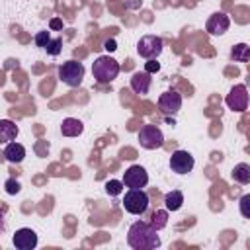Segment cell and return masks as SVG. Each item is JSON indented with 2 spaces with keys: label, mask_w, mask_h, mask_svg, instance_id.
Masks as SVG:
<instances>
[{
  "label": "cell",
  "mask_w": 250,
  "mask_h": 250,
  "mask_svg": "<svg viewBox=\"0 0 250 250\" xmlns=\"http://www.w3.org/2000/svg\"><path fill=\"white\" fill-rule=\"evenodd\" d=\"M158 70H160V62H158L156 59H148V61L145 62V72L154 74V72H158Z\"/></svg>",
  "instance_id": "cell-25"
},
{
  "label": "cell",
  "mask_w": 250,
  "mask_h": 250,
  "mask_svg": "<svg viewBox=\"0 0 250 250\" xmlns=\"http://www.w3.org/2000/svg\"><path fill=\"white\" fill-rule=\"evenodd\" d=\"M33 41H35V45H37L39 49H45L47 43L51 41V33H49V31H37L35 37H33Z\"/></svg>",
  "instance_id": "cell-23"
},
{
  "label": "cell",
  "mask_w": 250,
  "mask_h": 250,
  "mask_svg": "<svg viewBox=\"0 0 250 250\" xmlns=\"http://www.w3.org/2000/svg\"><path fill=\"white\" fill-rule=\"evenodd\" d=\"M61 49H62V39H61V37H51V41H49L47 47H45V51H47L51 57H57V55L61 53Z\"/></svg>",
  "instance_id": "cell-21"
},
{
  "label": "cell",
  "mask_w": 250,
  "mask_h": 250,
  "mask_svg": "<svg viewBox=\"0 0 250 250\" xmlns=\"http://www.w3.org/2000/svg\"><path fill=\"white\" fill-rule=\"evenodd\" d=\"M4 230V217H2V213H0V232Z\"/></svg>",
  "instance_id": "cell-29"
},
{
  "label": "cell",
  "mask_w": 250,
  "mask_h": 250,
  "mask_svg": "<svg viewBox=\"0 0 250 250\" xmlns=\"http://www.w3.org/2000/svg\"><path fill=\"white\" fill-rule=\"evenodd\" d=\"M123 207L131 215H143L148 207V193L145 189H129L123 197Z\"/></svg>",
  "instance_id": "cell-4"
},
{
  "label": "cell",
  "mask_w": 250,
  "mask_h": 250,
  "mask_svg": "<svg viewBox=\"0 0 250 250\" xmlns=\"http://www.w3.org/2000/svg\"><path fill=\"white\" fill-rule=\"evenodd\" d=\"M12 244L18 250H33L37 246V234L31 229H20L12 236Z\"/></svg>",
  "instance_id": "cell-12"
},
{
  "label": "cell",
  "mask_w": 250,
  "mask_h": 250,
  "mask_svg": "<svg viewBox=\"0 0 250 250\" xmlns=\"http://www.w3.org/2000/svg\"><path fill=\"white\" fill-rule=\"evenodd\" d=\"M49 27H51L53 31H57V29H62V20H59V18H53V20L49 21Z\"/></svg>",
  "instance_id": "cell-28"
},
{
  "label": "cell",
  "mask_w": 250,
  "mask_h": 250,
  "mask_svg": "<svg viewBox=\"0 0 250 250\" xmlns=\"http://www.w3.org/2000/svg\"><path fill=\"white\" fill-rule=\"evenodd\" d=\"M162 49H164V43L156 35H143L139 39V43H137V53L143 59H146V61L148 59H158L160 53H162Z\"/></svg>",
  "instance_id": "cell-5"
},
{
  "label": "cell",
  "mask_w": 250,
  "mask_h": 250,
  "mask_svg": "<svg viewBox=\"0 0 250 250\" xmlns=\"http://www.w3.org/2000/svg\"><path fill=\"white\" fill-rule=\"evenodd\" d=\"M193 164H195V160H193V156L188 150H176L170 156V168H172V172H176L180 176L191 172L193 170Z\"/></svg>",
  "instance_id": "cell-10"
},
{
  "label": "cell",
  "mask_w": 250,
  "mask_h": 250,
  "mask_svg": "<svg viewBox=\"0 0 250 250\" xmlns=\"http://www.w3.org/2000/svg\"><path fill=\"white\" fill-rule=\"evenodd\" d=\"M139 143L143 148L154 150L164 145V135L156 125H143L139 131Z\"/></svg>",
  "instance_id": "cell-7"
},
{
  "label": "cell",
  "mask_w": 250,
  "mask_h": 250,
  "mask_svg": "<svg viewBox=\"0 0 250 250\" xmlns=\"http://www.w3.org/2000/svg\"><path fill=\"white\" fill-rule=\"evenodd\" d=\"M150 84H152V78H150V74L145 72V70H143V72H135V74L131 76V90H133L135 94H139V96L148 94Z\"/></svg>",
  "instance_id": "cell-13"
},
{
  "label": "cell",
  "mask_w": 250,
  "mask_h": 250,
  "mask_svg": "<svg viewBox=\"0 0 250 250\" xmlns=\"http://www.w3.org/2000/svg\"><path fill=\"white\" fill-rule=\"evenodd\" d=\"M123 182H119V180H109V182H105V191L109 193V195H121L123 193Z\"/></svg>",
  "instance_id": "cell-22"
},
{
  "label": "cell",
  "mask_w": 250,
  "mask_h": 250,
  "mask_svg": "<svg viewBox=\"0 0 250 250\" xmlns=\"http://www.w3.org/2000/svg\"><path fill=\"white\" fill-rule=\"evenodd\" d=\"M4 188H6V193H10V195H16V193H20V191H21V186H20V182H18V180H14V178L6 180Z\"/></svg>",
  "instance_id": "cell-24"
},
{
  "label": "cell",
  "mask_w": 250,
  "mask_h": 250,
  "mask_svg": "<svg viewBox=\"0 0 250 250\" xmlns=\"http://www.w3.org/2000/svg\"><path fill=\"white\" fill-rule=\"evenodd\" d=\"M230 176H232V180H234V182H238V184H244V186H246V184L250 182V164H246V162L236 164V166L232 168Z\"/></svg>",
  "instance_id": "cell-18"
},
{
  "label": "cell",
  "mask_w": 250,
  "mask_h": 250,
  "mask_svg": "<svg viewBox=\"0 0 250 250\" xmlns=\"http://www.w3.org/2000/svg\"><path fill=\"white\" fill-rule=\"evenodd\" d=\"M227 105L232 109V111H244L248 107V90L244 84H236L230 88V92L227 94L225 98Z\"/></svg>",
  "instance_id": "cell-8"
},
{
  "label": "cell",
  "mask_w": 250,
  "mask_h": 250,
  "mask_svg": "<svg viewBox=\"0 0 250 250\" xmlns=\"http://www.w3.org/2000/svg\"><path fill=\"white\" fill-rule=\"evenodd\" d=\"M158 107L164 115H174L182 107V96L176 90H166L158 96Z\"/></svg>",
  "instance_id": "cell-9"
},
{
  "label": "cell",
  "mask_w": 250,
  "mask_h": 250,
  "mask_svg": "<svg viewBox=\"0 0 250 250\" xmlns=\"http://www.w3.org/2000/svg\"><path fill=\"white\" fill-rule=\"evenodd\" d=\"M104 49H105L107 53H113V51L117 49V43H115V39H105V43H104Z\"/></svg>",
  "instance_id": "cell-27"
},
{
  "label": "cell",
  "mask_w": 250,
  "mask_h": 250,
  "mask_svg": "<svg viewBox=\"0 0 250 250\" xmlns=\"http://www.w3.org/2000/svg\"><path fill=\"white\" fill-rule=\"evenodd\" d=\"M4 158L12 164H20L23 158H25V148L23 145L16 143V141H10L6 143V148H4Z\"/></svg>",
  "instance_id": "cell-14"
},
{
  "label": "cell",
  "mask_w": 250,
  "mask_h": 250,
  "mask_svg": "<svg viewBox=\"0 0 250 250\" xmlns=\"http://www.w3.org/2000/svg\"><path fill=\"white\" fill-rule=\"evenodd\" d=\"M182 203H184V193L180 189H172L164 195V205L168 211H178L182 207Z\"/></svg>",
  "instance_id": "cell-17"
},
{
  "label": "cell",
  "mask_w": 250,
  "mask_h": 250,
  "mask_svg": "<svg viewBox=\"0 0 250 250\" xmlns=\"http://www.w3.org/2000/svg\"><path fill=\"white\" fill-rule=\"evenodd\" d=\"M229 27H230V20H229V16H227L225 12H215V14H211L209 20H207V23H205V29H207L211 35H223V33L229 31Z\"/></svg>",
  "instance_id": "cell-11"
},
{
  "label": "cell",
  "mask_w": 250,
  "mask_h": 250,
  "mask_svg": "<svg viewBox=\"0 0 250 250\" xmlns=\"http://www.w3.org/2000/svg\"><path fill=\"white\" fill-rule=\"evenodd\" d=\"M248 203H250V195H242V197H240V213H242V217H244V219H250Z\"/></svg>",
  "instance_id": "cell-26"
},
{
  "label": "cell",
  "mask_w": 250,
  "mask_h": 250,
  "mask_svg": "<svg viewBox=\"0 0 250 250\" xmlns=\"http://www.w3.org/2000/svg\"><path fill=\"white\" fill-rule=\"evenodd\" d=\"M123 186L129 189H143L148 184V174L141 164H133L123 172Z\"/></svg>",
  "instance_id": "cell-6"
},
{
  "label": "cell",
  "mask_w": 250,
  "mask_h": 250,
  "mask_svg": "<svg viewBox=\"0 0 250 250\" xmlns=\"http://www.w3.org/2000/svg\"><path fill=\"white\" fill-rule=\"evenodd\" d=\"M150 225L156 229V230H162L166 225H168V209H156L150 217Z\"/></svg>",
  "instance_id": "cell-19"
},
{
  "label": "cell",
  "mask_w": 250,
  "mask_h": 250,
  "mask_svg": "<svg viewBox=\"0 0 250 250\" xmlns=\"http://www.w3.org/2000/svg\"><path fill=\"white\" fill-rule=\"evenodd\" d=\"M230 57H232L234 61L248 62V59H250V47H248L246 43H238V45H234V47H232Z\"/></svg>",
  "instance_id": "cell-20"
},
{
  "label": "cell",
  "mask_w": 250,
  "mask_h": 250,
  "mask_svg": "<svg viewBox=\"0 0 250 250\" xmlns=\"http://www.w3.org/2000/svg\"><path fill=\"white\" fill-rule=\"evenodd\" d=\"M20 129L14 121L10 119H0V145H6L10 141H16Z\"/></svg>",
  "instance_id": "cell-15"
},
{
  "label": "cell",
  "mask_w": 250,
  "mask_h": 250,
  "mask_svg": "<svg viewBox=\"0 0 250 250\" xmlns=\"http://www.w3.org/2000/svg\"><path fill=\"white\" fill-rule=\"evenodd\" d=\"M59 78L70 86V88H78L84 80V64L78 61H66L59 66Z\"/></svg>",
  "instance_id": "cell-3"
},
{
  "label": "cell",
  "mask_w": 250,
  "mask_h": 250,
  "mask_svg": "<svg viewBox=\"0 0 250 250\" xmlns=\"http://www.w3.org/2000/svg\"><path fill=\"white\" fill-rule=\"evenodd\" d=\"M119 62L113 59V57H109V55H102V57H98L96 61H94V64H92V74H94V80L96 82H100V84H109V82H113L115 78H117V74H119Z\"/></svg>",
  "instance_id": "cell-2"
},
{
  "label": "cell",
  "mask_w": 250,
  "mask_h": 250,
  "mask_svg": "<svg viewBox=\"0 0 250 250\" xmlns=\"http://www.w3.org/2000/svg\"><path fill=\"white\" fill-rule=\"evenodd\" d=\"M82 131H84V125H82L80 119L66 117V119H62V123H61V133H62L64 137H78V135H82Z\"/></svg>",
  "instance_id": "cell-16"
},
{
  "label": "cell",
  "mask_w": 250,
  "mask_h": 250,
  "mask_svg": "<svg viewBox=\"0 0 250 250\" xmlns=\"http://www.w3.org/2000/svg\"><path fill=\"white\" fill-rule=\"evenodd\" d=\"M127 244L135 250H152L160 246L158 230L146 221H135L127 232Z\"/></svg>",
  "instance_id": "cell-1"
}]
</instances>
